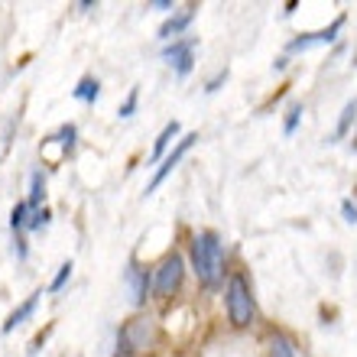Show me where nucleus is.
I'll list each match as a JSON object with an SVG mask.
<instances>
[{
	"label": "nucleus",
	"instance_id": "obj_1",
	"mask_svg": "<svg viewBox=\"0 0 357 357\" xmlns=\"http://www.w3.org/2000/svg\"><path fill=\"white\" fill-rule=\"evenodd\" d=\"M192 270L205 289H218L225 282V244L215 231H198L192 237Z\"/></svg>",
	"mask_w": 357,
	"mask_h": 357
},
{
	"label": "nucleus",
	"instance_id": "obj_2",
	"mask_svg": "<svg viewBox=\"0 0 357 357\" xmlns=\"http://www.w3.org/2000/svg\"><path fill=\"white\" fill-rule=\"evenodd\" d=\"M225 309H227V321L234 328H250L257 319V299L254 289L247 282L244 273H231L225 286Z\"/></svg>",
	"mask_w": 357,
	"mask_h": 357
},
{
	"label": "nucleus",
	"instance_id": "obj_3",
	"mask_svg": "<svg viewBox=\"0 0 357 357\" xmlns=\"http://www.w3.org/2000/svg\"><path fill=\"white\" fill-rule=\"evenodd\" d=\"M153 341H156V321L150 315H137L121 328L117 344H121L123 354H140V351L153 348Z\"/></svg>",
	"mask_w": 357,
	"mask_h": 357
},
{
	"label": "nucleus",
	"instance_id": "obj_4",
	"mask_svg": "<svg viewBox=\"0 0 357 357\" xmlns=\"http://www.w3.org/2000/svg\"><path fill=\"white\" fill-rule=\"evenodd\" d=\"M182 280H185V260L178 254H169L156 270H153V296L156 299H169L182 289Z\"/></svg>",
	"mask_w": 357,
	"mask_h": 357
},
{
	"label": "nucleus",
	"instance_id": "obj_5",
	"mask_svg": "<svg viewBox=\"0 0 357 357\" xmlns=\"http://www.w3.org/2000/svg\"><path fill=\"white\" fill-rule=\"evenodd\" d=\"M341 29H344V17H335L328 26L319 29V33H299V36L286 46V52H309V49H315V46H328V43L338 39Z\"/></svg>",
	"mask_w": 357,
	"mask_h": 357
},
{
	"label": "nucleus",
	"instance_id": "obj_6",
	"mask_svg": "<svg viewBox=\"0 0 357 357\" xmlns=\"http://www.w3.org/2000/svg\"><path fill=\"white\" fill-rule=\"evenodd\" d=\"M195 140H198V133H185V137H182V140H178L169 153H166V160H162V166L156 169V176L150 178V185H146V195H153V192H156V188H160L162 182L169 178V172L176 169L178 162H182V156H185V153L192 150V143H195Z\"/></svg>",
	"mask_w": 357,
	"mask_h": 357
},
{
	"label": "nucleus",
	"instance_id": "obj_7",
	"mask_svg": "<svg viewBox=\"0 0 357 357\" xmlns=\"http://www.w3.org/2000/svg\"><path fill=\"white\" fill-rule=\"evenodd\" d=\"M162 59H166V62L176 68L178 75H188V72L195 68V36L176 39L172 46L162 49Z\"/></svg>",
	"mask_w": 357,
	"mask_h": 357
},
{
	"label": "nucleus",
	"instance_id": "obj_8",
	"mask_svg": "<svg viewBox=\"0 0 357 357\" xmlns=\"http://www.w3.org/2000/svg\"><path fill=\"white\" fill-rule=\"evenodd\" d=\"M123 282H127V292H130L133 305H143V302H146V296H150V289H153V276H150V273L140 270L137 264H130L127 270H123Z\"/></svg>",
	"mask_w": 357,
	"mask_h": 357
},
{
	"label": "nucleus",
	"instance_id": "obj_9",
	"mask_svg": "<svg viewBox=\"0 0 357 357\" xmlns=\"http://www.w3.org/2000/svg\"><path fill=\"white\" fill-rule=\"evenodd\" d=\"M195 3H188V7H182L178 10V13H172L169 20H166V23H162L160 26V39H172V36H182V33H185L188 29V23H192V20H195Z\"/></svg>",
	"mask_w": 357,
	"mask_h": 357
},
{
	"label": "nucleus",
	"instance_id": "obj_10",
	"mask_svg": "<svg viewBox=\"0 0 357 357\" xmlns=\"http://www.w3.org/2000/svg\"><path fill=\"white\" fill-rule=\"evenodd\" d=\"M39 299H43V292H33V296H29L26 302H20L17 309H13V312H10V315H7V321H3V335H10V331L17 328V325H23V321H26L29 315L36 312Z\"/></svg>",
	"mask_w": 357,
	"mask_h": 357
},
{
	"label": "nucleus",
	"instance_id": "obj_11",
	"mask_svg": "<svg viewBox=\"0 0 357 357\" xmlns=\"http://www.w3.org/2000/svg\"><path fill=\"white\" fill-rule=\"evenodd\" d=\"M178 133H182V127H178V121H169V123H166V127H162V133H160V137H156V143H153V156H150L153 162L166 160V153H169V143L176 140Z\"/></svg>",
	"mask_w": 357,
	"mask_h": 357
},
{
	"label": "nucleus",
	"instance_id": "obj_12",
	"mask_svg": "<svg viewBox=\"0 0 357 357\" xmlns=\"http://www.w3.org/2000/svg\"><path fill=\"white\" fill-rule=\"evenodd\" d=\"M357 121V98L354 101H348L344 104V111H341V117H338V127H335V133H331V140H341L344 133L351 130V123Z\"/></svg>",
	"mask_w": 357,
	"mask_h": 357
},
{
	"label": "nucleus",
	"instance_id": "obj_13",
	"mask_svg": "<svg viewBox=\"0 0 357 357\" xmlns=\"http://www.w3.org/2000/svg\"><path fill=\"white\" fill-rule=\"evenodd\" d=\"M270 357H296V344H292V338H286L282 331L270 335Z\"/></svg>",
	"mask_w": 357,
	"mask_h": 357
},
{
	"label": "nucleus",
	"instance_id": "obj_14",
	"mask_svg": "<svg viewBox=\"0 0 357 357\" xmlns=\"http://www.w3.org/2000/svg\"><path fill=\"white\" fill-rule=\"evenodd\" d=\"M43 195H46V182H43V172H33L29 176V198L26 205L36 211V208H43Z\"/></svg>",
	"mask_w": 357,
	"mask_h": 357
},
{
	"label": "nucleus",
	"instance_id": "obj_15",
	"mask_svg": "<svg viewBox=\"0 0 357 357\" xmlns=\"http://www.w3.org/2000/svg\"><path fill=\"white\" fill-rule=\"evenodd\" d=\"M72 94H75L78 101L94 104V101H98V94H101V85H98V78H82V82H78V88Z\"/></svg>",
	"mask_w": 357,
	"mask_h": 357
},
{
	"label": "nucleus",
	"instance_id": "obj_16",
	"mask_svg": "<svg viewBox=\"0 0 357 357\" xmlns=\"http://www.w3.org/2000/svg\"><path fill=\"white\" fill-rule=\"evenodd\" d=\"M29 215H33V208H29L26 202H17V205H13V211H10V227H13V231L29 227Z\"/></svg>",
	"mask_w": 357,
	"mask_h": 357
},
{
	"label": "nucleus",
	"instance_id": "obj_17",
	"mask_svg": "<svg viewBox=\"0 0 357 357\" xmlns=\"http://www.w3.org/2000/svg\"><path fill=\"white\" fill-rule=\"evenodd\" d=\"M75 137H78L75 123H66V127H59L56 137H49V143H59V146H62L66 153H72V146H75Z\"/></svg>",
	"mask_w": 357,
	"mask_h": 357
},
{
	"label": "nucleus",
	"instance_id": "obj_18",
	"mask_svg": "<svg viewBox=\"0 0 357 357\" xmlns=\"http://www.w3.org/2000/svg\"><path fill=\"white\" fill-rule=\"evenodd\" d=\"M302 104H292L289 111H286V123H282V133H286V137H292V133H296V127H299V121H302Z\"/></svg>",
	"mask_w": 357,
	"mask_h": 357
},
{
	"label": "nucleus",
	"instance_id": "obj_19",
	"mask_svg": "<svg viewBox=\"0 0 357 357\" xmlns=\"http://www.w3.org/2000/svg\"><path fill=\"white\" fill-rule=\"evenodd\" d=\"M72 270H75V266H72V264H62V266H59L56 280L49 282V292H59V289H62V286H66V282L72 280Z\"/></svg>",
	"mask_w": 357,
	"mask_h": 357
},
{
	"label": "nucleus",
	"instance_id": "obj_20",
	"mask_svg": "<svg viewBox=\"0 0 357 357\" xmlns=\"http://www.w3.org/2000/svg\"><path fill=\"white\" fill-rule=\"evenodd\" d=\"M49 208H36V211H33V215H29V231H43V227L49 225Z\"/></svg>",
	"mask_w": 357,
	"mask_h": 357
},
{
	"label": "nucleus",
	"instance_id": "obj_21",
	"mask_svg": "<svg viewBox=\"0 0 357 357\" xmlns=\"http://www.w3.org/2000/svg\"><path fill=\"white\" fill-rule=\"evenodd\" d=\"M137 101H140V91L133 88V91L127 94V101L121 104V111H117V114H121V117H133V111H137Z\"/></svg>",
	"mask_w": 357,
	"mask_h": 357
},
{
	"label": "nucleus",
	"instance_id": "obj_22",
	"mask_svg": "<svg viewBox=\"0 0 357 357\" xmlns=\"http://www.w3.org/2000/svg\"><path fill=\"white\" fill-rule=\"evenodd\" d=\"M341 211H344V221H348V225H357V205L351 202V198L341 202Z\"/></svg>",
	"mask_w": 357,
	"mask_h": 357
},
{
	"label": "nucleus",
	"instance_id": "obj_23",
	"mask_svg": "<svg viewBox=\"0 0 357 357\" xmlns=\"http://www.w3.org/2000/svg\"><path fill=\"white\" fill-rule=\"evenodd\" d=\"M225 82H227V68H225V72H218V75L211 78V82H208V85H205V91H208V94H215L218 88L225 85Z\"/></svg>",
	"mask_w": 357,
	"mask_h": 357
},
{
	"label": "nucleus",
	"instance_id": "obj_24",
	"mask_svg": "<svg viewBox=\"0 0 357 357\" xmlns=\"http://www.w3.org/2000/svg\"><path fill=\"white\" fill-rule=\"evenodd\" d=\"M153 10H172V0H153Z\"/></svg>",
	"mask_w": 357,
	"mask_h": 357
},
{
	"label": "nucleus",
	"instance_id": "obj_25",
	"mask_svg": "<svg viewBox=\"0 0 357 357\" xmlns=\"http://www.w3.org/2000/svg\"><path fill=\"white\" fill-rule=\"evenodd\" d=\"M296 10H299V3H296V0H289V3H286V7H282V13H286V17H292V13H296Z\"/></svg>",
	"mask_w": 357,
	"mask_h": 357
},
{
	"label": "nucleus",
	"instance_id": "obj_26",
	"mask_svg": "<svg viewBox=\"0 0 357 357\" xmlns=\"http://www.w3.org/2000/svg\"><path fill=\"white\" fill-rule=\"evenodd\" d=\"M286 66H289V59H286V56H280V59H276V62H273V68H276V72H282V68H286Z\"/></svg>",
	"mask_w": 357,
	"mask_h": 357
}]
</instances>
